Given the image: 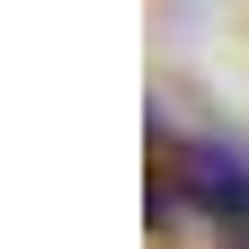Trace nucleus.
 Returning <instances> with one entry per match:
<instances>
[{"instance_id":"1","label":"nucleus","mask_w":249,"mask_h":249,"mask_svg":"<svg viewBox=\"0 0 249 249\" xmlns=\"http://www.w3.org/2000/svg\"><path fill=\"white\" fill-rule=\"evenodd\" d=\"M213 240H223V249H249V205H240V213H231V223L213 231Z\"/></svg>"}]
</instances>
